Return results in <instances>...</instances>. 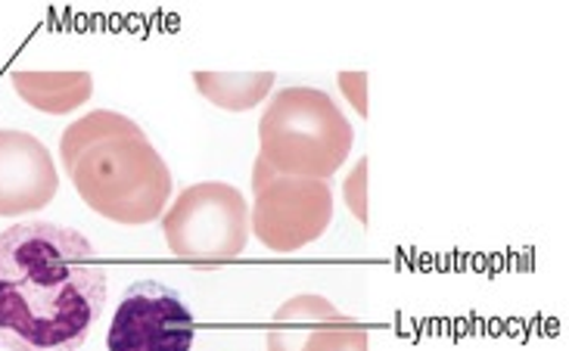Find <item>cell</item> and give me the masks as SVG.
<instances>
[{
    "label": "cell",
    "mask_w": 569,
    "mask_h": 351,
    "mask_svg": "<svg viewBox=\"0 0 569 351\" xmlns=\"http://www.w3.org/2000/svg\"><path fill=\"white\" fill-rule=\"evenodd\" d=\"M107 305V268L84 233L50 221L0 230V349L78 351Z\"/></svg>",
    "instance_id": "obj_1"
},
{
    "label": "cell",
    "mask_w": 569,
    "mask_h": 351,
    "mask_svg": "<svg viewBox=\"0 0 569 351\" xmlns=\"http://www.w3.org/2000/svg\"><path fill=\"white\" fill-rule=\"evenodd\" d=\"M88 209L124 228H143L166 214L171 171L134 119L62 159Z\"/></svg>",
    "instance_id": "obj_2"
},
{
    "label": "cell",
    "mask_w": 569,
    "mask_h": 351,
    "mask_svg": "<svg viewBox=\"0 0 569 351\" xmlns=\"http://www.w3.org/2000/svg\"><path fill=\"white\" fill-rule=\"evenodd\" d=\"M262 159L290 178H333L349 159L355 131L330 93L318 88H283L259 122Z\"/></svg>",
    "instance_id": "obj_3"
},
{
    "label": "cell",
    "mask_w": 569,
    "mask_h": 351,
    "mask_svg": "<svg viewBox=\"0 0 569 351\" xmlns=\"http://www.w3.org/2000/svg\"><path fill=\"white\" fill-rule=\"evenodd\" d=\"M162 233L178 259L216 268L247 249L249 202L231 183H193L162 214Z\"/></svg>",
    "instance_id": "obj_4"
},
{
    "label": "cell",
    "mask_w": 569,
    "mask_h": 351,
    "mask_svg": "<svg viewBox=\"0 0 569 351\" xmlns=\"http://www.w3.org/2000/svg\"><path fill=\"white\" fill-rule=\"evenodd\" d=\"M333 221V190L327 181L274 174L256 190L249 230L271 252H299L321 240Z\"/></svg>",
    "instance_id": "obj_5"
},
{
    "label": "cell",
    "mask_w": 569,
    "mask_h": 351,
    "mask_svg": "<svg viewBox=\"0 0 569 351\" xmlns=\"http://www.w3.org/2000/svg\"><path fill=\"white\" fill-rule=\"evenodd\" d=\"M197 337L193 311L156 280H140L124 292L109 323V351H190Z\"/></svg>",
    "instance_id": "obj_6"
},
{
    "label": "cell",
    "mask_w": 569,
    "mask_h": 351,
    "mask_svg": "<svg viewBox=\"0 0 569 351\" xmlns=\"http://www.w3.org/2000/svg\"><path fill=\"white\" fill-rule=\"evenodd\" d=\"M60 190V174L50 150L26 131H0V214L41 212Z\"/></svg>",
    "instance_id": "obj_7"
},
{
    "label": "cell",
    "mask_w": 569,
    "mask_h": 351,
    "mask_svg": "<svg viewBox=\"0 0 569 351\" xmlns=\"http://www.w3.org/2000/svg\"><path fill=\"white\" fill-rule=\"evenodd\" d=\"M16 93L38 112L47 116H66L84 107L93 93L91 72H29L16 69L13 76Z\"/></svg>",
    "instance_id": "obj_8"
},
{
    "label": "cell",
    "mask_w": 569,
    "mask_h": 351,
    "mask_svg": "<svg viewBox=\"0 0 569 351\" xmlns=\"http://www.w3.org/2000/svg\"><path fill=\"white\" fill-rule=\"evenodd\" d=\"M315 323H349V318L323 295H296L274 311V321H271L274 330L264 339L268 351H302L306 339L315 330H321Z\"/></svg>",
    "instance_id": "obj_9"
},
{
    "label": "cell",
    "mask_w": 569,
    "mask_h": 351,
    "mask_svg": "<svg viewBox=\"0 0 569 351\" xmlns=\"http://www.w3.org/2000/svg\"><path fill=\"white\" fill-rule=\"evenodd\" d=\"M197 91L224 112H249L274 91V72H193Z\"/></svg>",
    "instance_id": "obj_10"
},
{
    "label": "cell",
    "mask_w": 569,
    "mask_h": 351,
    "mask_svg": "<svg viewBox=\"0 0 569 351\" xmlns=\"http://www.w3.org/2000/svg\"><path fill=\"white\" fill-rule=\"evenodd\" d=\"M302 351H370V339L365 330H333L321 327L306 339Z\"/></svg>",
    "instance_id": "obj_11"
},
{
    "label": "cell",
    "mask_w": 569,
    "mask_h": 351,
    "mask_svg": "<svg viewBox=\"0 0 569 351\" xmlns=\"http://www.w3.org/2000/svg\"><path fill=\"white\" fill-rule=\"evenodd\" d=\"M342 197H346V205L349 212L368 224V159H361L352 169V174L342 181Z\"/></svg>",
    "instance_id": "obj_12"
},
{
    "label": "cell",
    "mask_w": 569,
    "mask_h": 351,
    "mask_svg": "<svg viewBox=\"0 0 569 351\" xmlns=\"http://www.w3.org/2000/svg\"><path fill=\"white\" fill-rule=\"evenodd\" d=\"M339 91L349 97L358 116H368V76L365 72H339Z\"/></svg>",
    "instance_id": "obj_13"
}]
</instances>
